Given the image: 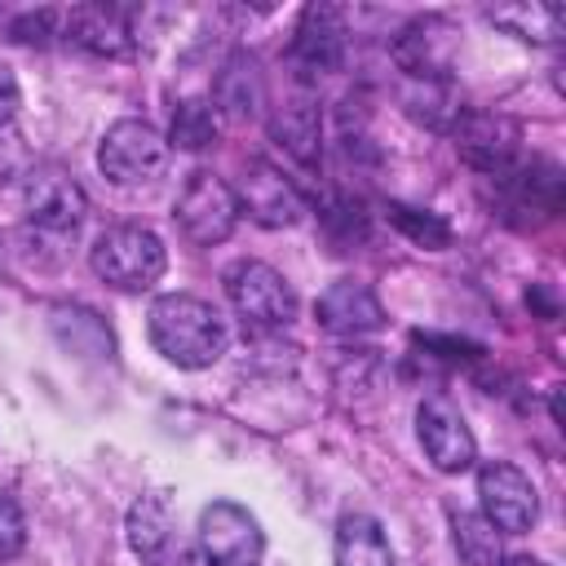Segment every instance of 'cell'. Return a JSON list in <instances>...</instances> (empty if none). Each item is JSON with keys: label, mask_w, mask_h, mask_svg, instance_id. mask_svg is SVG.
<instances>
[{"label": "cell", "mask_w": 566, "mask_h": 566, "mask_svg": "<svg viewBox=\"0 0 566 566\" xmlns=\"http://www.w3.org/2000/svg\"><path fill=\"white\" fill-rule=\"evenodd\" d=\"M261 102H265L261 66H256L252 53L234 49V53L221 62V71H217V84H212V111L226 115V119H234V124H243V119H252V115L261 111Z\"/></svg>", "instance_id": "16"}, {"label": "cell", "mask_w": 566, "mask_h": 566, "mask_svg": "<svg viewBox=\"0 0 566 566\" xmlns=\"http://www.w3.org/2000/svg\"><path fill=\"white\" fill-rule=\"evenodd\" d=\"M177 230L195 243V248H217L234 234L239 226V199L234 186L221 181L217 172H190V181L181 186L177 203H172Z\"/></svg>", "instance_id": "7"}, {"label": "cell", "mask_w": 566, "mask_h": 566, "mask_svg": "<svg viewBox=\"0 0 566 566\" xmlns=\"http://www.w3.org/2000/svg\"><path fill=\"white\" fill-rule=\"evenodd\" d=\"M270 137L296 159V164H314L318 150H323V115H318V102L296 93L287 97L283 106H274L270 115Z\"/></svg>", "instance_id": "17"}, {"label": "cell", "mask_w": 566, "mask_h": 566, "mask_svg": "<svg viewBox=\"0 0 566 566\" xmlns=\"http://www.w3.org/2000/svg\"><path fill=\"white\" fill-rule=\"evenodd\" d=\"M447 18H416L398 40H394V62L407 71V80H438L451 66V53L438 49V35H447Z\"/></svg>", "instance_id": "18"}, {"label": "cell", "mask_w": 566, "mask_h": 566, "mask_svg": "<svg viewBox=\"0 0 566 566\" xmlns=\"http://www.w3.org/2000/svg\"><path fill=\"white\" fill-rule=\"evenodd\" d=\"M217 142V111L208 97H186L172 111V128H168V146L177 150H208Z\"/></svg>", "instance_id": "23"}, {"label": "cell", "mask_w": 566, "mask_h": 566, "mask_svg": "<svg viewBox=\"0 0 566 566\" xmlns=\"http://www.w3.org/2000/svg\"><path fill=\"white\" fill-rule=\"evenodd\" d=\"M195 553L203 557V566H261V557H265V531H261V522L243 504L212 500L199 513Z\"/></svg>", "instance_id": "6"}, {"label": "cell", "mask_w": 566, "mask_h": 566, "mask_svg": "<svg viewBox=\"0 0 566 566\" xmlns=\"http://www.w3.org/2000/svg\"><path fill=\"white\" fill-rule=\"evenodd\" d=\"M500 566H548V562L531 557V553H513V557H500Z\"/></svg>", "instance_id": "28"}, {"label": "cell", "mask_w": 566, "mask_h": 566, "mask_svg": "<svg viewBox=\"0 0 566 566\" xmlns=\"http://www.w3.org/2000/svg\"><path fill=\"white\" fill-rule=\"evenodd\" d=\"M336 566H394V544L371 513H345L332 535Z\"/></svg>", "instance_id": "19"}, {"label": "cell", "mask_w": 566, "mask_h": 566, "mask_svg": "<svg viewBox=\"0 0 566 566\" xmlns=\"http://www.w3.org/2000/svg\"><path fill=\"white\" fill-rule=\"evenodd\" d=\"M53 336L75 354V358H115V336L102 323V314H93L88 305H53L49 314Z\"/></svg>", "instance_id": "20"}, {"label": "cell", "mask_w": 566, "mask_h": 566, "mask_svg": "<svg viewBox=\"0 0 566 566\" xmlns=\"http://www.w3.org/2000/svg\"><path fill=\"white\" fill-rule=\"evenodd\" d=\"M27 548V517L13 495L0 491V562H13Z\"/></svg>", "instance_id": "26"}, {"label": "cell", "mask_w": 566, "mask_h": 566, "mask_svg": "<svg viewBox=\"0 0 566 566\" xmlns=\"http://www.w3.org/2000/svg\"><path fill=\"white\" fill-rule=\"evenodd\" d=\"M416 438L424 447V460L438 473H464L478 460V442H473L464 416L447 398H424L416 407Z\"/></svg>", "instance_id": "9"}, {"label": "cell", "mask_w": 566, "mask_h": 566, "mask_svg": "<svg viewBox=\"0 0 566 566\" xmlns=\"http://www.w3.org/2000/svg\"><path fill=\"white\" fill-rule=\"evenodd\" d=\"M62 35L93 53V57H124L133 53V27L119 4H75L62 22Z\"/></svg>", "instance_id": "15"}, {"label": "cell", "mask_w": 566, "mask_h": 566, "mask_svg": "<svg viewBox=\"0 0 566 566\" xmlns=\"http://www.w3.org/2000/svg\"><path fill=\"white\" fill-rule=\"evenodd\" d=\"M226 301L234 305V314L252 327V332H279L296 318V292L292 283L265 265V261H234L226 274Z\"/></svg>", "instance_id": "3"}, {"label": "cell", "mask_w": 566, "mask_h": 566, "mask_svg": "<svg viewBox=\"0 0 566 566\" xmlns=\"http://www.w3.org/2000/svg\"><path fill=\"white\" fill-rule=\"evenodd\" d=\"M22 212L35 230H49V234H66L84 221L88 212V199L84 190L57 172V168H40V172H27L22 177Z\"/></svg>", "instance_id": "12"}, {"label": "cell", "mask_w": 566, "mask_h": 566, "mask_svg": "<svg viewBox=\"0 0 566 566\" xmlns=\"http://www.w3.org/2000/svg\"><path fill=\"white\" fill-rule=\"evenodd\" d=\"M124 531H128V548L137 553L142 566H195V535L181 526L168 495H159V491L137 495L128 504Z\"/></svg>", "instance_id": "5"}, {"label": "cell", "mask_w": 566, "mask_h": 566, "mask_svg": "<svg viewBox=\"0 0 566 566\" xmlns=\"http://www.w3.org/2000/svg\"><path fill=\"white\" fill-rule=\"evenodd\" d=\"M88 261H93V274L102 283H111L115 292H146L164 279L168 248L155 230L124 221V226H111V230L97 234Z\"/></svg>", "instance_id": "2"}, {"label": "cell", "mask_w": 566, "mask_h": 566, "mask_svg": "<svg viewBox=\"0 0 566 566\" xmlns=\"http://www.w3.org/2000/svg\"><path fill=\"white\" fill-rule=\"evenodd\" d=\"M478 504H482V517L500 535H526L535 526V517H539L535 482L509 460H486L478 469Z\"/></svg>", "instance_id": "8"}, {"label": "cell", "mask_w": 566, "mask_h": 566, "mask_svg": "<svg viewBox=\"0 0 566 566\" xmlns=\"http://www.w3.org/2000/svg\"><path fill=\"white\" fill-rule=\"evenodd\" d=\"M146 336L155 345V354L172 367L186 371H203L226 354V318L212 310V301L190 296V292H164L150 301L146 314Z\"/></svg>", "instance_id": "1"}, {"label": "cell", "mask_w": 566, "mask_h": 566, "mask_svg": "<svg viewBox=\"0 0 566 566\" xmlns=\"http://www.w3.org/2000/svg\"><path fill=\"white\" fill-rule=\"evenodd\" d=\"M234 199H239V217L248 212L256 226L265 230H283V226H296L301 212H305V199L301 190L265 159H252L234 186Z\"/></svg>", "instance_id": "10"}, {"label": "cell", "mask_w": 566, "mask_h": 566, "mask_svg": "<svg viewBox=\"0 0 566 566\" xmlns=\"http://www.w3.org/2000/svg\"><path fill=\"white\" fill-rule=\"evenodd\" d=\"M97 168L115 186H146L168 168V137L146 119H115L97 142Z\"/></svg>", "instance_id": "4"}, {"label": "cell", "mask_w": 566, "mask_h": 566, "mask_svg": "<svg viewBox=\"0 0 566 566\" xmlns=\"http://www.w3.org/2000/svg\"><path fill=\"white\" fill-rule=\"evenodd\" d=\"M455 150L464 164H473L478 172H491L500 177L504 168H513L517 159V142H522V128L509 119V115H491V111H464L455 119Z\"/></svg>", "instance_id": "11"}, {"label": "cell", "mask_w": 566, "mask_h": 566, "mask_svg": "<svg viewBox=\"0 0 566 566\" xmlns=\"http://www.w3.org/2000/svg\"><path fill=\"white\" fill-rule=\"evenodd\" d=\"M491 22H504L513 27L522 40H535V44H557L562 40V27H566V13L557 4H522V9H495Z\"/></svg>", "instance_id": "24"}, {"label": "cell", "mask_w": 566, "mask_h": 566, "mask_svg": "<svg viewBox=\"0 0 566 566\" xmlns=\"http://www.w3.org/2000/svg\"><path fill=\"white\" fill-rule=\"evenodd\" d=\"M345 57V18L332 4H305L296 35H292V62L305 75H327Z\"/></svg>", "instance_id": "14"}, {"label": "cell", "mask_w": 566, "mask_h": 566, "mask_svg": "<svg viewBox=\"0 0 566 566\" xmlns=\"http://www.w3.org/2000/svg\"><path fill=\"white\" fill-rule=\"evenodd\" d=\"M18 106H22V88H18V75H13V71L0 62V128H9V124H13Z\"/></svg>", "instance_id": "27"}, {"label": "cell", "mask_w": 566, "mask_h": 566, "mask_svg": "<svg viewBox=\"0 0 566 566\" xmlns=\"http://www.w3.org/2000/svg\"><path fill=\"white\" fill-rule=\"evenodd\" d=\"M402 106L411 119L429 124V128H455V119L464 115V102L451 84V75H438V80H411L407 93H402Z\"/></svg>", "instance_id": "21"}, {"label": "cell", "mask_w": 566, "mask_h": 566, "mask_svg": "<svg viewBox=\"0 0 566 566\" xmlns=\"http://www.w3.org/2000/svg\"><path fill=\"white\" fill-rule=\"evenodd\" d=\"M451 544L464 566H500L504 535L482 513H451Z\"/></svg>", "instance_id": "22"}, {"label": "cell", "mask_w": 566, "mask_h": 566, "mask_svg": "<svg viewBox=\"0 0 566 566\" xmlns=\"http://www.w3.org/2000/svg\"><path fill=\"white\" fill-rule=\"evenodd\" d=\"M314 318L323 332L332 336H371L385 327V305L380 296L358 283V279H336L318 301H314Z\"/></svg>", "instance_id": "13"}, {"label": "cell", "mask_w": 566, "mask_h": 566, "mask_svg": "<svg viewBox=\"0 0 566 566\" xmlns=\"http://www.w3.org/2000/svg\"><path fill=\"white\" fill-rule=\"evenodd\" d=\"M385 212H389V221H394V226H398L407 239H416L420 248H447V239H451L447 221H438L433 212H420V208H402V203H389Z\"/></svg>", "instance_id": "25"}]
</instances>
